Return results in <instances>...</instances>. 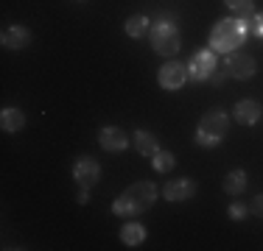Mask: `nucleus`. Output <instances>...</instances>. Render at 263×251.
I'll list each match as a JSON object with an SVG mask.
<instances>
[{
    "label": "nucleus",
    "instance_id": "f257e3e1",
    "mask_svg": "<svg viewBox=\"0 0 263 251\" xmlns=\"http://www.w3.org/2000/svg\"><path fill=\"white\" fill-rule=\"evenodd\" d=\"M154 201H157V187H154L152 181H137V184H132L126 193H121V196L115 198L112 210L121 218H132V215L146 212Z\"/></svg>",
    "mask_w": 263,
    "mask_h": 251
},
{
    "label": "nucleus",
    "instance_id": "f03ea898",
    "mask_svg": "<svg viewBox=\"0 0 263 251\" xmlns=\"http://www.w3.org/2000/svg\"><path fill=\"white\" fill-rule=\"evenodd\" d=\"M243 36H247V23L238 20H218L216 28L210 31V50L218 53H233L238 50V45H243Z\"/></svg>",
    "mask_w": 263,
    "mask_h": 251
},
{
    "label": "nucleus",
    "instance_id": "7ed1b4c3",
    "mask_svg": "<svg viewBox=\"0 0 263 251\" xmlns=\"http://www.w3.org/2000/svg\"><path fill=\"white\" fill-rule=\"evenodd\" d=\"M230 129V120L227 115H224L221 109H213L208 115L199 120V129H196V142L202 148H216L218 142L224 140V134H227Z\"/></svg>",
    "mask_w": 263,
    "mask_h": 251
},
{
    "label": "nucleus",
    "instance_id": "20e7f679",
    "mask_svg": "<svg viewBox=\"0 0 263 251\" xmlns=\"http://www.w3.org/2000/svg\"><path fill=\"white\" fill-rule=\"evenodd\" d=\"M152 48L160 56H177V50L182 48V36L168 23V14H162V23H157L152 28Z\"/></svg>",
    "mask_w": 263,
    "mask_h": 251
},
{
    "label": "nucleus",
    "instance_id": "39448f33",
    "mask_svg": "<svg viewBox=\"0 0 263 251\" xmlns=\"http://www.w3.org/2000/svg\"><path fill=\"white\" fill-rule=\"evenodd\" d=\"M224 70H227L230 78H238V81H247L255 75V59L243 50H233L227 53V61H224Z\"/></svg>",
    "mask_w": 263,
    "mask_h": 251
},
{
    "label": "nucleus",
    "instance_id": "423d86ee",
    "mask_svg": "<svg viewBox=\"0 0 263 251\" xmlns=\"http://www.w3.org/2000/svg\"><path fill=\"white\" fill-rule=\"evenodd\" d=\"M216 67H218L216 65V50H199V53H193L191 61H187V75H191L193 81H208Z\"/></svg>",
    "mask_w": 263,
    "mask_h": 251
},
{
    "label": "nucleus",
    "instance_id": "0eeeda50",
    "mask_svg": "<svg viewBox=\"0 0 263 251\" xmlns=\"http://www.w3.org/2000/svg\"><path fill=\"white\" fill-rule=\"evenodd\" d=\"M187 78H191V75H187V65H179V61H168V65H162L160 75H157L162 90H179Z\"/></svg>",
    "mask_w": 263,
    "mask_h": 251
},
{
    "label": "nucleus",
    "instance_id": "6e6552de",
    "mask_svg": "<svg viewBox=\"0 0 263 251\" xmlns=\"http://www.w3.org/2000/svg\"><path fill=\"white\" fill-rule=\"evenodd\" d=\"M98 176H101V165H98L96 159H90V156H84V159H79L76 165H73V179H76L81 187H87V190L98 181Z\"/></svg>",
    "mask_w": 263,
    "mask_h": 251
},
{
    "label": "nucleus",
    "instance_id": "1a4fd4ad",
    "mask_svg": "<svg viewBox=\"0 0 263 251\" xmlns=\"http://www.w3.org/2000/svg\"><path fill=\"white\" fill-rule=\"evenodd\" d=\"M98 142H101L104 151H112V154H118V151H126V145H129L126 131L118 129V126H106V129H101Z\"/></svg>",
    "mask_w": 263,
    "mask_h": 251
},
{
    "label": "nucleus",
    "instance_id": "9d476101",
    "mask_svg": "<svg viewBox=\"0 0 263 251\" xmlns=\"http://www.w3.org/2000/svg\"><path fill=\"white\" fill-rule=\"evenodd\" d=\"M260 103L258 100H252V98H243V100H238L235 103V120L241 123V126H255L260 120Z\"/></svg>",
    "mask_w": 263,
    "mask_h": 251
},
{
    "label": "nucleus",
    "instance_id": "9b49d317",
    "mask_svg": "<svg viewBox=\"0 0 263 251\" xmlns=\"http://www.w3.org/2000/svg\"><path fill=\"white\" fill-rule=\"evenodd\" d=\"M196 193V184H193L191 179H177V181H168L165 187H162V196L168 201H187Z\"/></svg>",
    "mask_w": 263,
    "mask_h": 251
},
{
    "label": "nucleus",
    "instance_id": "f8f14e48",
    "mask_svg": "<svg viewBox=\"0 0 263 251\" xmlns=\"http://www.w3.org/2000/svg\"><path fill=\"white\" fill-rule=\"evenodd\" d=\"M28 42H31V34H28V28H23V25H9V28L3 31V45L11 48V50L26 48Z\"/></svg>",
    "mask_w": 263,
    "mask_h": 251
},
{
    "label": "nucleus",
    "instance_id": "ddd939ff",
    "mask_svg": "<svg viewBox=\"0 0 263 251\" xmlns=\"http://www.w3.org/2000/svg\"><path fill=\"white\" fill-rule=\"evenodd\" d=\"M23 126H26V115H23L20 109H11V106H6V109L0 112V129H3V131L17 134Z\"/></svg>",
    "mask_w": 263,
    "mask_h": 251
},
{
    "label": "nucleus",
    "instance_id": "4468645a",
    "mask_svg": "<svg viewBox=\"0 0 263 251\" xmlns=\"http://www.w3.org/2000/svg\"><path fill=\"white\" fill-rule=\"evenodd\" d=\"M135 148H137V154L154 159L157 151H160V142H157V137H154V134H148V131L140 129V131H135Z\"/></svg>",
    "mask_w": 263,
    "mask_h": 251
},
{
    "label": "nucleus",
    "instance_id": "2eb2a0df",
    "mask_svg": "<svg viewBox=\"0 0 263 251\" xmlns=\"http://www.w3.org/2000/svg\"><path fill=\"white\" fill-rule=\"evenodd\" d=\"M121 240L126 243L129 248H135V246H140V243L146 240V229H143L140 223L129 221V223H123V229H121Z\"/></svg>",
    "mask_w": 263,
    "mask_h": 251
},
{
    "label": "nucleus",
    "instance_id": "dca6fc26",
    "mask_svg": "<svg viewBox=\"0 0 263 251\" xmlns=\"http://www.w3.org/2000/svg\"><path fill=\"white\" fill-rule=\"evenodd\" d=\"M247 190V173L243 171H230L224 176V193H230V196H241V193Z\"/></svg>",
    "mask_w": 263,
    "mask_h": 251
},
{
    "label": "nucleus",
    "instance_id": "f3484780",
    "mask_svg": "<svg viewBox=\"0 0 263 251\" xmlns=\"http://www.w3.org/2000/svg\"><path fill=\"white\" fill-rule=\"evenodd\" d=\"M126 34L132 36V39H140V36L148 34V17L146 14H135L126 20Z\"/></svg>",
    "mask_w": 263,
    "mask_h": 251
},
{
    "label": "nucleus",
    "instance_id": "a211bd4d",
    "mask_svg": "<svg viewBox=\"0 0 263 251\" xmlns=\"http://www.w3.org/2000/svg\"><path fill=\"white\" fill-rule=\"evenodd\" d=\"M227 3L230 11H235L241 20H249V17H255V0H224Z\"/></svg>",
    "mask_w": 263,
    "mask_h": 251
},
{
    "label": "nucleus",
    "instance_id": "6ab92c4d",
    "mask_svg": "<svg viewBox=\"0 0 263 251\" xmlns=\"http://www.w3.org/2000/svg\"><path fill=\"white\" fill-rule=\"evenodd\" d=\"M152 162H154V168H157L160 173H165V171H171V168L177 165V156H174L171 151H162V148H160L157 156H154Z\"/></svg>",
    "mask_w": 263,
    "mask_h": 251
},
{
    "label": "nucleus",
    "instance_id": "aec40b11",
    "mask_svg": "<svg viewBox=\"0 0 263 251\" xmlns=\"http://www.w3.org/2000/svg\"><path fill=\"white\" fill-rule=\"evenodd\" d=\"M247 31H252L255 36H263V14H255V17H249V23H247Z\"/></svg>",
    "mask_w": 263,
    "mask_h": 251
},
{
    "label": "nucleus",
    "instance_id": "412c9836",
    "mask_svg": "<svg viewBox=\"0 0 263 251\" xmlns=\"http://www.w3.org/2000/svg\"><path fill=\"white\" fill-rule=\"evenodd\" d=\"M227 78H230V75H227V70H218V67H216V70L210 73V78H208V81H213V84H216V87H221V84H224V81H227Z\"/></svg>",
    "mask_w": 263,
    "mask_h": 251
},
{
    "label": "nucleus",
    "instance_id": "4be33fe9",
    "mask_svg": "<svg viewBox=\"0 0 263 251\" xmlns=\"http://www.w3.org/2000/svg\"><path fill=\"white\" fill-rule=\"evenodd\" d=\"M243 215H247V210H243V206H238V204H233V206H230V218H235V221H241Z\"/></svg>",
    "mask_w": 263,
    "mask_h": 251
},
{
    "label": "nucleus",
    "instance_id": "5701e85b",
    "mask_svg": "<svg viewBox=\"0 0 263 251\" xmlns=\"http://www.w3.org/2000/svg\"><path fill=\"white\" fill-rule=\"evenodd\" d=\"M252 212L263 218V196H255V201H252Z\"/></svg>",
    "mask_w": 263,
    "mask_h": 251
},
{
    "label": "nucleus",
    "instance_id": "b1692460",
    "mask_svg": "<svg viewBox=\"0 0 263 251\" xmlns=\"http://www.w3.org/2000/svg\"><path fill=\"white\" fill-rule=\"evenodd\" d=\"M79 201H81V204H87V201H90V193H87V187H81V193H79Z\"/></svg>",
    "mask_w": 263,
    "mask_h": 251
}]
</instances>
